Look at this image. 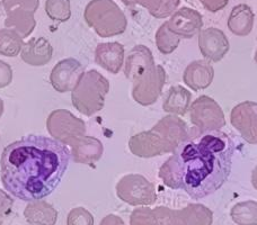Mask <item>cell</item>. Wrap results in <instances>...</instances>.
<instances>
[{"label": "cell", "mask_w": 257, "mask_h": 225, "mask_svg": "<svg viewBox=\"0 0 257 225\" xmlns=\"http://www.w3.org/2000/svg\"><path fill=\"white\" fill-rule=\"evenodd\" d=\"M233 152L235 143L226 133L192 132L160 167L158 176L165 186L184 190L192 199L205 198L228 180Z\"/></svg>", "instance_id": "obj_1"}, {"label": "cell", "mask_w": 257, "mask_h": 225, "mask_svg": "<svg viewBox=\"0 0 257 225\" xmlns=\"http://www.w3.org/2000/svg\"><path fill=\"white\" fill-rule=\"evenodd\" d=\"M70 160L67 145L43 135H26L4 149L0 179L5 189L25 201L42 199L56 190Z\"/></svg>", "instance_id": "obj_2"}, {"label": "cell", "mask_w": 257, "mask_h": 225, "mask_svg": "<svg viewBox=\"0 0 257 225\" xmlns=\"http://www.w3.org/2000/svg\"><path fill=\"white\" fill-rule=\"evenodd\" d=\"M189 136L186 123L176 115H167L151 130L133 135L128 149L136 157L149 159L174 152Z\"/></svg>", "instance_id": "obj_3"}, {"label": "cell", "mask_w": 257, "mask_h": 225, "mask_svg": "<svg viewBox=\"0 0 257 225\" xmlns=\"http://www.w3.org/2000/svg\"><path fill=\"white\" fill-rule=\"evenodd\" d=\"M108 90V80L98 71L89 70L84 72L75 88L71 90L73 107L86 116H93L103 109Z\"/></svg>", "instance_id": "obj_4"}, {"label": "cell", "mask_w": 257, "mask_h": 225, "mask_svg": "<svg viewBox=\"0 0 257 225\" xmlns=\"http://www.w3.org/2000/svg\"><path fill=\"white\" fill-rule=\"evenodd\" d=\"M84 18L100 38H113L125 32L127 20L113 0H91L87 5Z\"/></svg>", "instance_id": "obj_5"}, {"label": "cell", "mask_w": 257, "mask_h": 225, "mask_svg": "<svg viewBox=\"0 0 257 225\" xmlns=\"http://www.w3.org/2000/svg\"><path fill=\"white\" fill-rule=\"evenodd\" d=\"M132 98L141 106H150L157 102L166 82L163 66H150L131 79Z\"/></svg>", "instance_id": "obj_6"}, {"label": "cell", "mask_w": 257, "mask_h": 225, "mask_svg": "<svg viewBox=\"0 0 257 225\" xmlns=\"http://www.w3.org/2000/svg\"><path fill=\"white\" fill-rule=\"evenodd\" d=\"M151 210L155 225H212L213 222V213L201 204H189L182 209L160 206Z\"/></svg>", "instance_id": "obj_7"}, {"label": "cell", "mask_w": 257, "mask_h": 225, "mask_svg": "<svg viewBox=\"0 0 257 225\" xmlns=\"http://www.w3.org/2000/svg\"><path fill=\"white\" fill-rule=\"evenodd\" d=\"M39 5L40 0H3L2 6L7 14L6 29L15 31L22 39L29 38L36 26L34 14Z\"/></svg>", "instance_id": "obj_8"}, {"label": "cell", "mask_w": 257, "mask_h": 225, "mask_svg": "<svg viewBox=\"0 0 257 225\" xmlns=\"http://www.w3.org/2000/svg\"><path fill=\"white\" fill-rule=\"evenodd\" d=\"M116 195L132 206H148L157 200L155 186L142 174H126L116 185Z\"/></svg>", "instance_id": "obj_9"}, {"label": "cell", "mask_w": 257, "mask_h": 225, "mask_svg": "<svg viewBox=\"0 0 257 225\" xmlns=\"http://www.w3.org/2000/svg\"><path fill=\"white\" fill-rule=\"evenodd\" d=\"M47 128L53 140L71 145L86 133V124L67 109H56L49 115Z\"/></svg>", "instance_id": "obj_10"}, {"label": "cell", "mask_w": 257, "mask_h": 225, "mask_svg": "<svg viewBox=\"0 0 257 225\" xmlns=\"http://www.w3.org/2000/svg\"><path fill=\"white\" fill-rule=\"evenodd\" d=\"M191 122L200 134L219 131L226 125V117L220 105L209 96H201L191 104Z\"/></svg>", "instance_id": "obj_11"}, {"label": "cell", "mask_w": 257, "mask_h": 225, "mask_svg": "<svg viewBox=\"0 0 257 225\" xmlns=\"http://www.w3.org/2000/svg\"><path fill=\"white\" fill-rule=\"evenodd\" d=\"M85 69L78 60L67 58L58 62L50 73V82L58 93H69L77 85Z\"/></svg>", "instance_id": "obj_12"}, {"label": "cell", "mask_w": 257, "mask_h": 225, "mask_svg": "<svg viewBox=\"0 0 257 225\" xmlns=\"http://www.w3.org/2000/svg\"><path fill=\"white\" fill-rule=\"evenodd\" d=\"M257 104L244 102L236 105L230 114L231 125L239 132L242 139L250 144L257 142Z\"/></svg>", "instance_id": "obj_13"}, {"label": "cell", "mask_w": 257, "mask_h": 225, "mask_svg": "<svg viewBox=\"0 0 257 225\" xmlns=\"http://www.w3.org/2000/svg\"><path fill=\"white\" fill-rule=\"evenodd\" d=\"M171 16L166 25L168 30L180 39H192L200 33L203 26V17L201 14L189 7H182Z\"/></svg>", "instance_id": "obj_14"}, {"label": "cell", "mask_w": 257, "mask_h": 225, "mask_svg": "<svg viewBox=\"0 0 257 225\" xmlns=\"http://www.w3.org/2000/svg\"><path fill=\"white\" fill-rule=\"evenodd\" d=\"M199 48L206 60L219 62L230 50L228 38L221 30L210 27L199 33Z\"/></svg>", "instance_id": "obj_15"}, {"label": "cell", "mask_w": 257, "mask_h": 225, "mask_svg": "<svg viewBox=\"0 0 257 225\" xmlns=\"http://www.w3.org/2000/svg\"><path fill=\"white\" fill-rule=\"evenodd\" d=\"M70 155L76 163L93 164L102 158L104 145L98 139L93 136H81L73 142Z\"/></svg>", "instance_id": "obj_16"}, {"label": "cell", "mask_w": 257, "mask_h": 225, "mask_svg": "<svg viewBox=\"0 0 257 225\" xmlns=\"http://www.w3.org/2000/svg\"><path fill=\"white\" fill-rule=\"evenodd\" d=\"M95 62L111 73L121 71L124 62V47L117 42L100 43L95 50Z\"/></svg>", "instance_id": "obj_17"}, {"label": "cell", "mask_w": 257, "mask_h": 225, "mask_svg": "<svg viewBox=\"0 0 257 225\" xmlns=\"http://www.w3.org/2000/svg\"><path fill=\"white\" fill-rule=\"evenodd\" d=\"M214 70L205 60H197L190 63L183 73V81L193 90H203L212 84Z\"/></svg>", "instance_id": "obj_18"}, {"label": "cell", "mask_w": 257, "mask_h": 225, "mask_svg": "<svg viewBox=\"0 0 257 225\" xmlns=\"http://www.w3.org/2000/svg\"><path fill=\"white\" fill-rule=\"evenodd\" d=\"M53 48L44 38H34L23 45L21 58L25 63L33 67H42L51 61Z\"/></svg>", "instance_id": "obj_19"}, {"label": "cell", "mask_w": 257, "mask_h": 225, "mask_svg": "<svg viewBox=\"0 0 257 225\" xmlns=\"http://www.w3.org/2000/svg\"><path fill=\"white\" fill-rule=\"evenodd\" d=\"M24 217L30 225H56L58 212L51 204L39 199L27 204Z\"/></svg>", "instance_id": "obj_20"}, {"label": "cell", "mask_w": 257, "mask_h": 225, "mask_svg": "<svg viewBox=\"0 0 257 225\" xmlns=\"http://www.w3.org/2000/svg\"><path fill=\"white\" fill-rule=\"evenodd\" d=\"M255 15L251 8L246 4L237 5L228 18V29L237 36H246L250 34L254 26Z\"/></svg>", "instance_id": "obj_21"}, {"label": "cell", "mask_w": 257, "mask_h": 225, "mask_svg": "<svg viewBox=\"0 0 257 225\" xmlns=\"http://www.w3.org/2000/svg\"><path fill=\"white\" fill-rule=\"evenodd\" d=\"M155 64L153 52L145 45H136L130 50L125 58L124 75L128 80L146 68Z\"/></svg>", "instance_id": "obj_22"}, {"label": "cell", "mask_w": 257, "mask_h": 225, "mask_svg": "<svg viewBox=\"0 0 257 225\" xmlns=\"http://www.w3.org/2000/svg\"><path fill=\"white\" fill-rule=\"evenodd\" d=\"M191 98L192 94L184 87L180 85L173 86L164 100V111L176 116H183L189 111Z\"/></svg>", "instance_id": "obj_23"}, {"label": "cell", "mask_w": 257, "mask_h": 225, "mask_svg": "<svg viewBox=\"0 0 257 225\" xmlns=\"http://www.w3.org/2000/svg\"><path fill=\"white\" fill-rule=\"evenodd\" d=\"M127 7H135L137 5L146 8L155 18H167L176 11L181 0H121Z\"/></svg>", "instance_id": "obj_24"}, {"label": "cell", "mask_w": 257, "mask_h": 225, "mask_svg": "<svg viewBox=\"0 0 257 225\" xmlns=\"http://www.w3.org/2000/svg\"><path fill=\"white\" fill-rule=\"evenodd\" d=\"M24 41L15 31L11 29L0 30V54L5 57H16L21 53Z\"/></svg>", "instance_id": "obj_25"}, {"label": "cell", "mask_w": 257, "mask_h": 225, "mask_svg": "<svg viewBox=\"0 0 257 225\" xmlns=\"http://www.w3.org/2000/svg\"><path fill=\"white\" fill-rule=\"evenodd\" d=\"M231 218L238 225L257 224V204L255 200L242 201L231 208Z\"/></svg>", "instance_id": "obj_26"}, {"label": "cell", "mask_w": 257, "mask_h": 225, "mask_svg": "<svg viewBox=\"0 0 257 225\" xmlns=\"http://www.w3.org/2000/svg\"><path fill=\"white\" fill-rule=\"evenodd\" d=\"M181 39L168 30L166 23L159 27L156 33V45L163 54H171L178 48Z\"/></svg>", "instance_id": "obj_27"}, {"label": "cell", "mask_w": 257, "mask_h": 225, "mask_svg": "<svg viewBox=\"0 0 257 225\" xmlns=\"http://www.w3.org/2000/svg\"><path fill=\"white\" fill-rule=\"evenodd\" d=\"M45 13L54 22H67L71 17L70 0H47Z\"/></svg>", "instance_id": "obj_28"}, {"label": "cell", "mask_w": 257, "mask_h": 225, "mask_svg": "<svg viewBox=\"0 0 257 225\" xmlns=\"http://www.w3.org/2000/svg\"><path fill=\"white\" fill-rule=\"evenodd\" d=\"M67 225H94V216L84 207L72 208L67 216Z\"/></svg>", "instance_id": "obj_29"}, {"label": "cell", "mask_w": 257, "mask_h": 225, "mask_svg": "<svg viewBox=\"0 0 257 225\" xmlns=\"http://www.w3.org/2000/svg\"><path fill=\"white\" fill-rule=\"evenodd\" d=\"M14 199L6 191L0 189V225H3L4 219L12 212Z\"/></svg>", "instance_id": "obj_30"}, {"label": "cell", "mask_w": 257, "mask_h": 225, "mask_svg": "<svg viewBox=\"0 0 257 225\" xmlns=\"http://www.w3.org/2000/svg\"><path fill=\"white\" fill-rule=\"evenodd\" d=\"M13 69L8 63L0 60V89L5 88L12 84Z\"/></svg>", "instance_id": "obj_31"}, {"label": "cell", "mask_w": 257, "mask_h": 225, "mask_svg": "<svg viewBox=\"0 0 257 225\" xmlns=\"http://www.w3.org/2000/svg\"><path fill=\"white\" fill-rule=\"evenodd\" d=\"M203 7L211 13H217L222 11L229 3V0H199Z\"/></svg>", "instance_id": "obj_32"}, {"label": "cell", "mask_w": 257, "mask_h": 225, "mask_svg": "<svg viewBox=\"0 0 257 225\" xmlns=\"http://www.w3.org/2000/svg\"><path fill=\"white\" fill-rule=\"evenodd\" d=\"M99 225H125V224L120 216H117V215L109 214L102 219V222H100Z\"/></svg>", "instance_id": "obj_33"}, {"label": "cell", "mask_w": 257, "mask_h": 225, "mask_svg": "<svg viewBox=\"0 0 257 225\" xmlns=\"http://www.w3.org/2000/svg\"><path fill=\"white\" fill-rule=\"evenodd\" d=\"M4 109H5V105H4L3 99L0 98V117L3 116V114H4Z\"/></svg>", "instance_id": "obj_34"}, {"label": "cell", "mask_w": 257, "mask_h": 225, "mask_svg": "<svg viewBox=\"0 0 257 225\" xmlns=\"http://www.w3.org/2000/svg\"><path fill=\"white\" fill-rule=\"evenodd\" d=\"M2 2H3V0H0V6H2Z\"/></svg>", "instance_id": "obj_35"}]
</instances>
